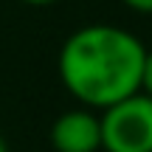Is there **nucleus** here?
<instances>
[{"label":"nucleus","mask_w":152,"mask_h":152,"mask_svg":"<svg viewBox=\"0 0 152 152\" xmlns=\"http://www.w3.org/2000/svg\"><path fill=\"white\" fill-rule=\"evenodd\" d=\"M141 93L152 96V51L144 54V68H141Z\"/></svg>","instance_id":"20e7f679"},{"label":"nucleus","mask_w":152,"mask_h":152,"mask_svg":"<svg viewBox=\"0 0 152 152\" xmlns=\"http://www.w3.org/2000/svg\"><path fill=\"white\" fill-rule=\"evenodd\" d=\"M147 48L118 26H85L59 51V79L87 107H110L141 90Z\"/></svg>","instance_id":"f257e3e1"},{"label":"nucleus","mask_w":152,"mask_h":152,"mask_svg":"<svg viewBox=\"0 0 152 152\" xmlns=\"http://www.w3.org/2000/svg\"><path fill=\"white\" fill-rule=\"evenodd\" d=\"M124 6H130V9L135 11H144V14H152V0H121Z\"/></svg>","instance_id":"39448f33"},{"label":"nucleus","mask_w":152,"mask_h":152,"mask_svg":"<svg viewBox=\"0 0 152 152\" xmlns=\"http://www.w3.org/2000/svg\"><path fill=\"white\" fill-rule=\"evenodd\" d=\"M23 3H28V6H48V3H54V0H23Z\"/></svg>","instance_id":"423d86ee"},{"label":"nucleus","mask_w":152,"mask_h":152,"mask_svg":"<svg viewBox=\"0 0 152 152\" xmlns=\"http://www.w3.org/2000/svg\"><path fill=\"white\" fill-rule=\"evenodd\" d=\"M104 152H152V96L132 93L99 115Z\"/></svg>","instance_id":"f03ea898"},{"label":"nucleus","mask_w":152,"mask_h":152,"mask_svg":"<svg viewBox=\"0 0 152 152\" xmlns=\"http://www.w3.org/2000/svg\"><path fill=\"white\" fill-rule=\"evenodd\" d=\"M51 144L56 152H99L102 149V124L90 110H68L51 127Z\"/></svg>","instance_id":"7ed1b4c3"},{"label":"nucleus","mask_w":152,"mask_h":152,"mask_svg":"<svg viewBox=\"0 0 152 152\" xmlns=\"http://www.w3.org/2000/svg\"><path fill=\"white\" fill-rule=\"evenodd\" d=\"M0 152H9V149H6V141H3V138H0Z\"/></svg>","instance_id":"0eeeda50"}]
</instances>
